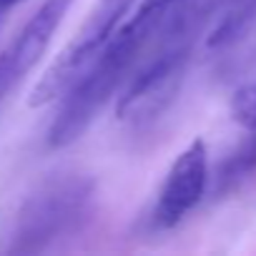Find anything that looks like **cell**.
<instances>
[{"mask_svg": "<svg viewBox=\"0 0 256 256\" xmlns=\"http://www.w3.org/2000/svg\"><path fill=\"white\" fill-rule=\"evenodd\" d=\"M171 10L138 6L131 20L120 23L108 36V40L100 46L88 68L60 96L63 106L56 113L46 136L50 148H66L88 131L98 113L106 108V103L116 96L118 86L138 66L141 56L148 50L151 40L156 38Z\"/></svg>", "mask_w": 256, "mask_h": 256, "instance_id": "6da1fadb", "label": "cell"}, {"mask_svg": "<svg viewBox=\"0 0 256 256\" xmlns=\"http://www.w3.org/2000/svg\"><path fill=\"white\" fill-rule=\"evenodd\" d=\"M96 184L88 176H60L43 184L18 211L8 254H43L86 228Z\"/></svg>", "mask_w": 256, "mask_h": 256, "instance_id": "7a4b0ae2", "label": "cell"}, {"mask_svg": "<svg viewBox=\"0 0 256 256\" xmlns=\"http://www.w3.org/2000/svg\"><path fill=\"white\" fill-rule=\"evenodd\" d=\"M138 0H98L93 10L88 13L86 23L76 33V38L58 53V58L48 66L43 78L36 83L28 103L33 108L48 106L58 100L88 68V63L96 58L100 46L108 40V36L123 23V18L136 8Z\"/></svg>", "mask_w": 256, "mask_h": 256, "instance_id": "3957f363", "label": "cell"}, {"mask_svg": "<svg viewBox=\"0 0 256 256\" xmlns=\"http://www.w3.org/2000/svg\"><path fill=\"white\" fill-rule=\"evenodd\" d=\"M208 186V154L201 138L191 141L171 164L166 181L161 186L156 208H154V226L156 228H174L184 221V216L204 198Z\"/></svg>", "mask_w": 256, "mask_h": 256, "instance_id": "277c9868", "label": "cell"}, {"mask_svg": "<svg viewBox=\"0 0 256 256\" xmlns=\"http://www.w3.org/2000/svg\"><path fill=\"white\" fill-rule=\"evenodd\" d=\"M70 6L73 0H46L38 13L23 26V30L10 40V46L0 53V100L38 66Z\"/></svg>", "mask_w": 256, "mask_h": 256, "instance_id": "5b68a950", "label": "cell"}, {"mask_svg": "<svg viewBox=\"0 0 256 256\" xmlns=\"http://www.w3.org/2000/svg\"><path fill=\"white\" fill-rule=\"evenodd\" d=\"M256 18V0H218L216 26L208 33V48H226L236 43Z\"/></svg>", "mask_w": 256, "mask_h": 256, "instance_id": "8992f818", "label": "cell"}, {"mask_svg": "<svg viewBox=\"0 0 256 256\" xmlns=\"http://www.w3.org/2000/svg\"><path fill=\"white\" fill-rule=\"evenodd\" d=\"M254 136L236 151L231 154L216 171V184H214V194L221 196V194H228L234 191L248 174H254L256 168V131H251Z\"/></svg>", "mask_w": 256, "mask_h": 256, "instance_id": "52a82bcc", "label": "cell"}, {"mask_svg": "<svg viewBox=\"0 0 256 256\" xmlns=\"http://www.w3.org/2000/svg\"><path fill=\"white\" fill-rule=\"evenodd\" d=\"M231 113L238 126L246 131H256V83L238 88L231 98Z\"/></svg>", "mask_w": 256, "mask_h": 256, "instance_id": "ba28073f", "label": "cell"}, {"mask_svg": "<svg viewBox=\"0 0 256 256\" xmlns=\"http://www.w3.org/2000/svg\"><path fill=\"white\" fill-rule=\"evenodd\" d=\"M178 3H184V0H141V6H148V8H156V10H171Z\"/></svg>", "mask_w": 256, "mask_h": 256, "instance_id": "9c48e42d", "label": "cell"}, {"mask_svg": "<svg viewBox=\"0 0 256 256\" xmlns=\"http://www.w3.org/2000/svg\"><path fill=\"white\" fill-rule=\"evenodd\" d=\"M23 3V0H0V20H3L16 6H20Z\"/></svg>", "mask_w": 256, "mask_h": 256, "instance_id": "30bf717a", "label": "cell"}]
</instances>
